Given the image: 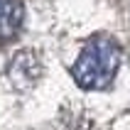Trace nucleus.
Masks as SVG:
<instances>
[{
    "instance_id": "f257e3e1",
    "label": "nucleus",
    "mask_w": 130,
    "mask_h": 130,
    "mask_svg": "<svg viewBox=\"0 0 130 130\" xmlns=\"http://www.w3.org/2000/svg\"><path fill=\"white\" fill-rule=\"evenodd\" d=\"M118 61H120V49H118L116 39L98 35L86 42V47L79 54L71 74L81 88L98 91V88H106L113 81Z\"/></svg>"
},
{
    "instance_id": "f03ea898",
    "label": "nucleus",
    "mask_w": 130,
    "mask_h": 130,
    "mask_svg": "<svg viewBox=\"0 0 130 130\" xmlns=\"http://www.w3.org/2000/svg\"><path fill=\"white\" fill-rule=\"evenodd\" d=\"M22 17L25 10L20 0H0V42L15 37V32L22 27Z\"/></svg>"
}]
</instances>
